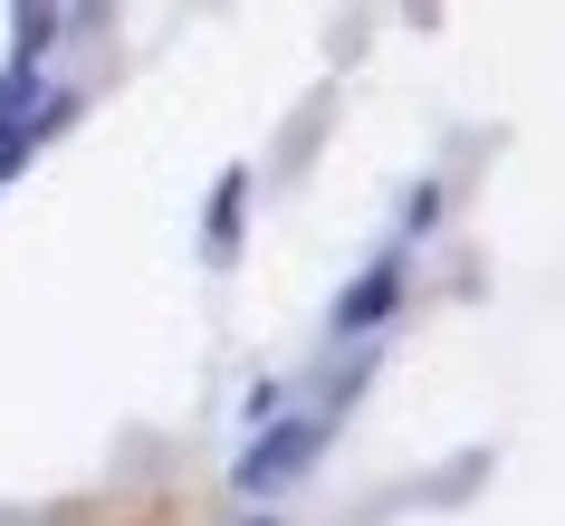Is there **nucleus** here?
<instances>
[{"mask_svg": "<svg viewBox=\"0 0 565 526\" xmlns=\"http://www.w3.org/2000/svg\"><path fill=\"white\" fill-rule=\"evenodd\" d=\"M317 440H327V421H278V431H259L249 450H239V489H249V497L288 489V479L317 460Z\"/></svg>", "mask_w": 565, "mask_h": 526, "instance_id": "nucleus-1", "label": "nucleus"}, {"mask_svg": "<svg viewBox=\"0 0 565 526\" xmlns=\"http://www.w3.org/2000/svg\"><path fill=\"white\" fill-rule=\"evenodd\" d=\"M384 307H393V268H374V278H364V288L335 307V325H345V335H364V325L384 316Z\"/></svg>", "mask_w": 565, "mask_h": 526, "instance_id": "nucleus-2", "label": "nucleus"}]
</instances>
